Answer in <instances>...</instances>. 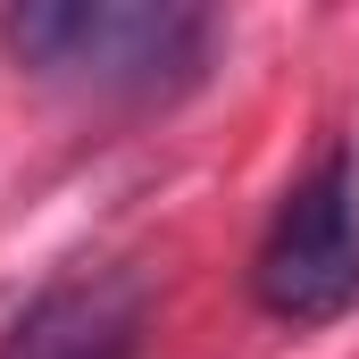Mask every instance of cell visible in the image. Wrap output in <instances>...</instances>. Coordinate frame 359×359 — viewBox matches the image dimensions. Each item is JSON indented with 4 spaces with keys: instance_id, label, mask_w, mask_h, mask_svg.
<instances>
[{
    "instance_id": "2",
    "label": "cell",
    "mask_w": 359,
    "mask_h": 359,
    "mask_svg": "<svg viewBox=\"0 0 359 359\" xmlns=\"http://www.w3.org/2000/svg\"><path fill=\"white\" fill-rule=\"evenodd\" d=\"M217 0H84L76 8V59L100 84H168L176 67L201 59Z\"/></svg>"
},
{
    "instance_id": "1",
    "label": "cell",
    "mask_w": 359,
    "mask_h": 359,
    "mask_svg": "<svg viewBox=\"0 0 359 359\" xmlns=\"http://www.w3.org/2000/svg\"><path fill=\"white\" fill-rule=\"evenodd\" d=\"M251 292L276 326H334L359 309V151L334 142L268 217Z\"/></svg>"
}]
</instances>
